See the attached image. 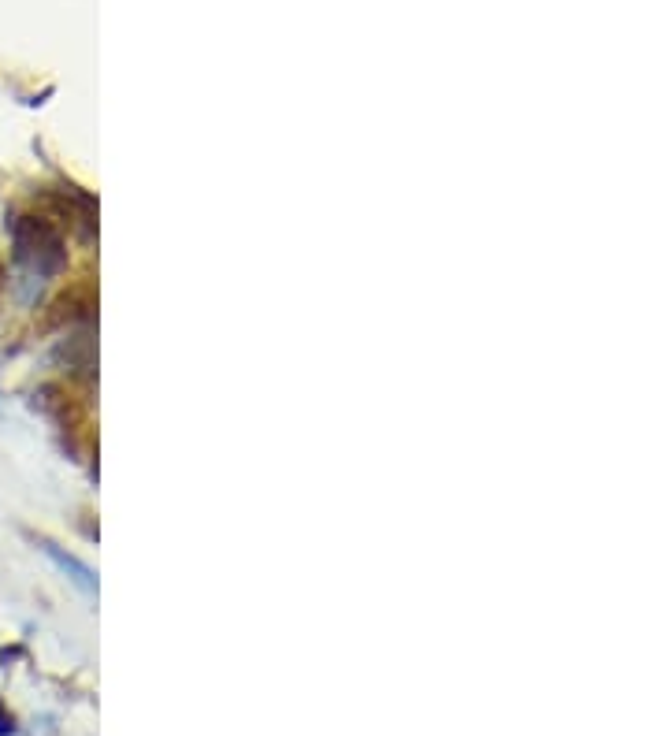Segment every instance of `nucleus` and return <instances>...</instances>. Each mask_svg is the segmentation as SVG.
Here are the masks:
<instances>
[{
  "mask_svg": "<svg viewBox=\"0 0 669 736\" xmlns=\"http://www.w3.org/2000/svg\"><path fill=\"white\" fill-rule=\"evenodd\" d=\"M8 231H12L15 261L27 272L53 279L67 268L64 227L56 224L49 212H19V216H12Z\"/></svg>",
  "mask_w": 669,
  "mask_h": 736,
  "instance_id": "f257e3e1",
  "label": "nucleus"
},
{
  "mask_svg": "<svg viewBox=\"0 0 669 736\" xmlns=\"http://www.w3.org/2000/svg\"><path fill=\"white\" fill-rule=\"evenodd\" d=\"M15 725H12V714H4V710H0V736L4 733H12Z\"/></svg>",
  "mask_w": 669,
  "mask_h": 736,
  "instance_id": "f03ea898",
  "label": "nucleus"
}]
</instances>
